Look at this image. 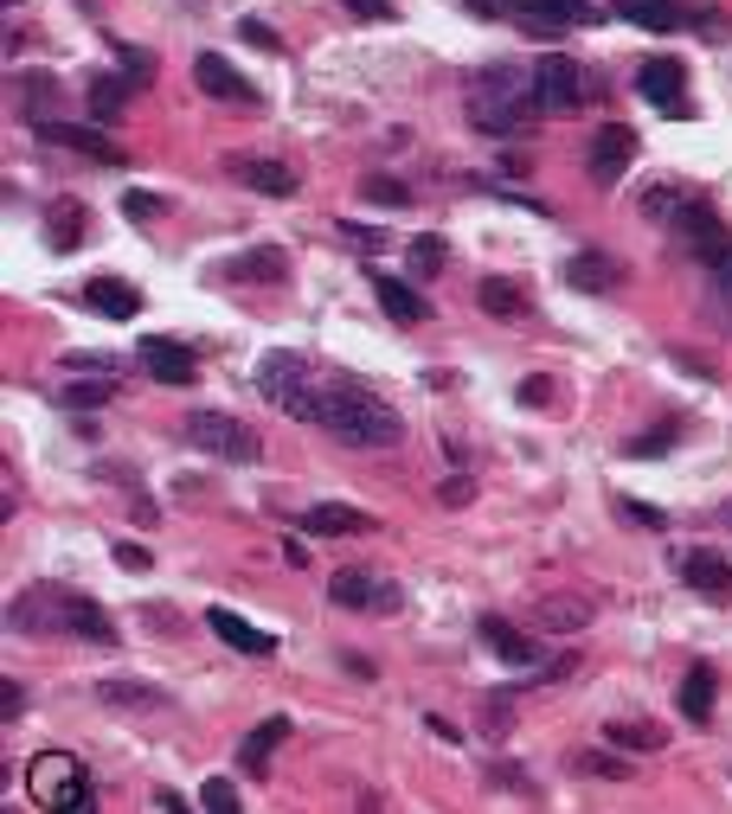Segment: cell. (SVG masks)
<instances>
[{
	"instance_id": "obj_1",
	"label": "cell",
	"mask_w": 732,
	"mask_h": 814,
	"mask_svg": "<svg viewBox=\"0 0 732 814\" xmlns=\"http://www.w3.org/2000/svg\"><path fill=\"white\" fill-rule=\"evenodd\" d=\"M315 423H321L335 443H348V449H399V436H405V417L386 405L373 385L341 379V372L321 379V392H315Z\"/></svg>"
},
{
	"instance_id": "obj_25",
	"label": "cell",
	"mask_w": 732,
	"mask_h": 814,
	"mask_svg": "<svg viewBox=\"0 0 732 814\" xmlns=\"http://www.w3.org/2000/svg\"><path fill=\"white\" fill-rule=\"evenodd\" d=\"M373 295H379V308L392 315V321H405V328H418L431 308H425V295L412 289V282H399V276H379L373 270Z\"/></svg>"
},
{
	"instance_id": "obj_45",
	"label": "cell",
	"mask_w": 732,
	"mask_h": 814,
	"mask_svg": "<svg viewBox=\"0 0 732 814\" xmlns=\"http://www.w3.org/2000/svg\"><path fill=\"white\" fill-rule=\"evenodd\" d=\"M687 20H694V26H701L707 39H727V33H732V26H727V13H720V7H694Z\"/></svg>"
},
{
	"instance_id": "obj_14",
	"label": "cell",
	"mask_w": 732,
	"mask_h": 814,
	"mask_svg": "<svg viewBox=\"0 0 732 814\" xmlns=\"http://www.w3.org/2000/svg\"><path fill=\"white\" fill-rule=\"evenodd\" d=\"M39 141L72 148V154H90V161H103V167H123V148L103 136V129H84V123H39Z\"/></svg>"
},
{
	"instance_id": "obj_38",
	"label": "cell",
	"mask_w": 732,
	"mask_h": 814,
	"mask_svg": "<svg viewBox=\"0 0 732 814\" xmlns=\"http://www.w3.org/2000/svg\"><path fill=\"white\" fill-rule=\"evenodd\" d=\"M681 205H687V193H674V187H649V193H643V212H649V218H674Z\"/></svg>"
},
{
	"instance_id": "obj_19",
	"label": "cell",
	"mask_w": 732,
	"mask_h": 814,
	"mask_svg": "<svg viewBox=\"0 0 732 814\" xmlns=\"http://www.w3.org/2000/svg\"><path fill=\"white\" fill-rule=\"evenodd\" d=\"M219 276H225V282H283V276H290V257H283L277 244H257V251L225 257Z\"/></svg>"
},
{
	"instance_id": "obj_17",
	"label": "cell",
	"mask_w": 732,
	"mask_h": 814,
	"mask_svg": "<svg viewBox=\"0 0 732 814\" xmlns=\"http://www.w3.org/2000/svg\"><path fill=\"white\" fill-rule=\"evenodd\" d=\"M636 90H643L656 110L674 116V110H681V97H687V71L674 65V59H643V65H636Z\"/></svg>"
},
{
	"instance_id": "obj_11",
	"label": "cell",
	"mask_w": 732,
	"mask_h": 814,
	"mask_svg": "<svg viewBox=\"0 0 732 814\" xmlns=\"http://www.w3.org/2000/svg\"><path fill=\"white\" fill-rule=\"evenodd\" d=\"M630 161H636V136H630L623 123H604V129L591 136V180H597V187H617Z\"/></svg>"
},
{
	"instance_id": "obj_22",
	"label": "cell",
	"mask_w": 732,
	"mask_h": 814,
	"mask_svg": "<svg viewBox=\"0 0 732 814\" xmlns=\"http://www.w3.org/2000/svg\"><path fill=\"white\" fill-rule=\"evenodd\" d=\"M206 628L219 635L225 648H238V654H277V635H264V628H251L244 615H231V610H206Z\"/></svg>"
},
{
	"instance_id": "obj_49",
	"label": "cell",
	"mask_w": 732,
	"mask_h": 814,
	"mask_svg": "<svg viewBox=\"0 0 732 814\" xmlns=\"http://www.w3.org/2000/svg\"><path fill=\"white\" fill-rule=\"evenodd\" d=\"M116 564H123V571H148L154 558H148V545H129V539H116Z\"/></svg>"
},
{
	"instance_id": "obj_18",
	"label": "cell",
	"mask_w": 732,
	"mask_h": 814,
	"mask_svg": "<svg viewBox=\"0 0 732 814\" xmlns=\"http://www.w3.org/2000/svg\"><path fill=\"white\" fill-rule=\"evenodd\" d=\"M379 520L361 513V507H341V500H321V507H308L302 513V533H315V539H348V533H373Z\"/></svg>"
},
{
	"instance_id": "obj_41",
	"label": "cell",
	"mask_w": 732,
	"mask_h": 814,
	"mask_svg": "<svg viewBox=\"0 0 732 814\" xmlns=\"http://www.w3.org/2000/svg\"><path fill=\"white\" fill-rule=\"evenodd\" d=\"M238 39H244V46H257V52H283V39H277L264 20H238Z\"/></svg>"
},
{
	"instance_id": "obj_32",
	"label": "cell",
	"mask_w": 732,
	"mask_h": 814,
	"mask_svg": "<svg viewBox=\"0 0 732 814\" xmlns=\"http://www.w3.org/2000/svg\"><path fill=\"white\" fill-rule=\"evenodd\" d=\"M476 302H482L489 315H502V321H520V315H527V295L514 289L508 276H482V282H476Z\"/></svg>"
},
{
	"instance_id": "obj_6",
	"label": "cell",
	"mask_w": 732,
	"mask_h": 814,
	"mask_svg": "<svg viewBox=\"0 0 732 814\" xmlns=\"http://www.w3.org/2000/svg\"><path fill=\"white\" fill-rule=\"evenodd\" d=\"M508 13L520 20V33H533V39H559V33H579V26L604 20L597 0H508Z\"/></svg>"
},
{
	"instance_id": "obj_48",
	"label": "cell",
	"mask_w": 732,
	"mask_h": 814,
	"mask_svg": "<svg viewBox=\"0 0 732 814\" xmlns=\"http://www.w3.org/2000/svg\"><path fill=\"white\" fill-rule=\"evenodd\" d=\"M26 712V692H20V679H0V718H20Z\"/></svg>"
},
{
	"instance_id": "obj_52",
	"label": "cell",
	"mask_w": 732,
	"mask_h": 814,
	"mask_svg": "<svg viewBox=\"0 0 732 814\" xmlns=\"http://www.w3.org/2000/svg\"><path fill=\"white\" fill-rule=\"evenodd\" d=\"M469 494H476V481H469V475H450V481H443V500H450V507H463Z\"/></svg>"
},
{
	"instance_id": "obj_35",
	"label": "cell",
	"mask_w": 732,
	"mask_h": 814,
	"mask_svg": "<svg viewBox=\"0 0 732 814\" xmlns=\"http://www.w3.org/2000/svg\"><path fill=\"white\" fill-rule=\"evenodd\" d=\"M610 745H623V750H661V745H668V732L649 725V718H636V725H630V718H617V725H610Z\"/></svg>"
},
{
	"instance_id": "obj_5",
	"label": "cell",
	"mask_w": 732,
	"mask_h": 814,
	"mask_svg": "<svg viewBox=\"0 0 732 814\" xmlns=\"http://www.w3.org/2000/svg\"><path fill=\"white\" fill-rule=\"evenodd\" d=\"M187 443L206 449V456H219V462H257L264 456L257 430L244 417H225V410H193L187 417Z\"/></svg>"
},
{
	"instance_id": "obj_15",
	"label": "cell",
	"mask_w": 732,
	"mask_h": 814,
	"mask_svg": "<svg viewBox=\"0 0 732 814\" xmlns=\"http://www.w3.org/2000/svg\"><path fill=\"white\" fill-rule=\"evenodd\" d=\"M193 84H200L206 97H219V103H244V110L257 103V90H251V77H238V71L225 65L219 52H200V59H193Z\"/></svg>"
},
{
	"instance_id": "obj_27",
	"label": "cell",
	"mask_w": 732,
	"mask_h": 814,
	"mask_svg": "<svg viewBox=\"0 0 732 814\" xmlns=\"http://www.w3.org/2000/svg\"><path fill=\"white\" fill-rule=\"evenodd\" d=\"M231 174H238L251 193H270V200L295 193V167H283V161H231Z\"/></svg>"
},
{
	"instance_id": "obj_46",
	"label": "cell",
	"mask_w": 732,
	"mask_h": 814,
	"mask_svg": "<svg viewBox=\"0 0 732 814\" xmlns=\"http://www.w3.org/2000/svg\"><path fill=\"white\" fill-rule=\"evenodd\" d=\"M65 372H103V379H116V359H103V353H72Z\"/></svg>"
},
{
	"instance_id": "obj_34",
	"label": "cell",
	"mask_w": 732,
	"mask_h": 814,
	"mask_svg": "<svg viewBox=\"0 0 732 814\" xmlns=\"http://www.w3.org/2000/svg\"><path fill=\"white\" fill-rule=\"evenodd\" d=\"M46 238H52V251H72L77 238H84V212L72 200L52 205V218H46Z\"/></svg>"
},
{
	"instance_id": "obj_55",
	"label": "cell",
	"mask_w": 732,
	"mask_h": 814,
	"mask_svg": "<svg viewBox=\"0 0 732 814\" xmlns=\"http://www.w3.org/2000/svg\"><path fill=\"white\" fill-rule=\"evenodd\" d=\"M727 520H732V507H727Z\"/></svg>"
},
{
	"instance_id": "obj_29",
	"label": "cell",
	"mask_w": 732,
	"mask_h": 814,
	"mask_svg": "<svg viewBox=\"0 0 732 814\" xmlns=\"http://www.w3.org/2000/svg\"><path fill=\"white\" fill-rule=\"evenodd\" d=\"M283 738H290V718H264V725L238 745V763H244L251 776H264V770H270V750L283 745Z\"/></svg>"
},
{
	"instance_id": "obj_23",
	"label": "cell",
	"mask_w": 732,
	"mask_h": 814,
	"mask_svg": "<svg viewBox=\"0 0 732 814\" xmlns=\"http://www.w3.org/2000/svg\"><path fill=\"white\" fill-rule=\"evenodd\" d=\"M97 699L123 712H167V686H148V679H97Z\"/></svg>"
},
{
	"instance_id": "obj_44",
	"label": "cell",
	"mask_w": 732,
	"mask_h": 814,
	"mask_svg": "<svg viewBox=\"0 0 732 814\" xmlns=\"http://www.w3.org/2000/svg\"><path fill=\"white\" fill-rule=\"evenodd\" d=\"M123 71H129V84L142 90V84H154V59L148 52H136V46H123Z\"/></svg>"
},
{
	"instance_id": "obj_50",
	"label": "cell",
	"mask_w": 732,
	"mask_h": 814,
	"mask_svg": "<svg viewBox=\"0 0 732 814\" xmlns=\"http://www.w3.org/2000/svg\"><path fill=\"white\" fill-rule=\"evenodd\" d=\"M617 513H623V520H636V526H661V513L649 507V500H617Z\"/></svg>"
},
{
	"instance_id": "obj_47",
	"label": "cell",
	"mask_w": 732,
	"mask_h": 814,
	"mask_svg": "<svg viewBox=\"0 0 732 814\" xmlns=\"http://www.w3.org/2000/svg\"><path fill=\"white\" fill-rule=\"evenodd\" d=\"M123 212H129V218H161V200H154V193H123Z\"/></svg>"
},
{
	"instance_id": "obj_10",
	"label": "cell",
	"mask_w": 732,
	"mask_h": 814,
	"mask_svg": "<svg viewBox=\"0 0 732 814\" xmlns=\"http://www.w3.org/2000/svg\"><path fill=\"white\" fill-rule=\"evenodd\" d=\"M7 628L13 635H59L65 628V590H20L7 603Z\"/></svg>"
},
{
	"instance_id": "obj_4",
	"label": "cell",
	"mask_w": 732,
	"mask_h": 814,
	"mask_svg": "<svg viewBox=\"0 0 732 814\" xmlns=\"http://www.w3.org/2000/svg\"><path fill=\"white\" fill-rule=\"evenodd\" d=\"M257 392L277 410H290L302 423H315V392H321V372L302 359V353H264L257 359Z\"/></svg>"
},
{
	"instance_id": "obj_37",
	"label": "cell",
	"mask_w": 732,
	"mask_h": 814,
	"mask_svg": "<svg viewBox=\"0 0 732 814\" xmlns=\"http://www.w3.org/2000/svg\"><path fill=\"white\" fill-rule=\"evenodd\" d=\"M443 270V238H412V276H438Z\"/></svg>"
},
{
	"instance_id": "obj_21",
	"label": "cell",
	"mask_w": 732,
	"mask_h": 814,
	"mask_svg": "<svg viewBox=\"0 0 732 814\" xmlns=\"http://www.w3.org/2000/svg\"><path fill=\"white\" fill-rule=\"evenodd\" d=\"M84 302H90L97 315H110V321L142 315V295H136V282H123V276H90V282H84Z\"/></svg>"
},
{
	"instance_id": "obj_42",
	"label": "cell",
	"mask_w": 732,
	"mask_h": 814,
	"mask_svg": "<svg viewBox=\"0 0 732 814\" xmlns=\"http://www.w3.org/2000/svg\"><path fill=\"white\" fill-rule=\"evenodd\" d=\"M579 770H591V776H610V783H623V776H630V763H617V756H604V750H585V756H579Z\"/></svg>"
},
{
	"instance_id": "obj_16",
	"label": "cell",
	"mask_w": 732,
	"mask_h": 814,
	"mask_svg": "<svg viewBox=\"0 0 732 814\" xmlns=\"http://www.w3.org/2000/svg\"><path fill=\"white\" fill-rule=\"evenodd\" d=\"M476 635H482V648H495L508 667H540V661H546V654H540V641H533V635H520V628L502 622V615H482V622H476Z\"/></svg>"
},
{
	"instance_id": "obj_8",
	"label": "cell",
	"mask_w": 732,
	"mask_h": 814,
	"mask_svg": "<svg viewBox=\"0 0 732 814\" xmlns=\"http://www.w3.org/2000/svg\"><path fill=\"white\" fill-rule=\"evenodd\" d=\"M674 231H681L687 257H701L707 270H714V264H727V257H732V231L720 225V218H714V205L687 200L681 212H674Z\"/></svg>"
},
{
	"instance_id": "obj_26",
	"label": "cell",
	"mask_w": 732,
	"mask_h": 814,
	"mask_svg": "<svg viewBox=\"0 0 732 814\" xmlns=\"http://www.w3.org/2000/svg\"><path fill=\"white\" fill-rule=\"evenodd\" d=\"M623 20H636L643 33H681L687 26V7L681 0H617Z\"/></svg>"
},
{
	"instance_id": "obj_39",
	"label": "cell",
	"mask_w": 732,
	"mask_h": 814,
	"mask_svg": "<svg viewBox=\"0 0 732 814\" xmlns=\"http://www.w3.org/2000/svg\"><path fill=\"white\" fill-rule=\"evenodd\" d=\"M200 802H206V809H213V814H238V789H231L225 776H213V783L200 789Z\"/></svg>"
},
{
	"instance_id": "obj_36",
	"label": "cell",
	"mask_w": 732,
	"mask_h": 814,
	"mask_svg": "<svg viewBox=\"0 0 732 814\" xmlns=\"http://www.w3.org/2000/svg\"><path fill=\"white\" fill-rule=\"evenodd\" d=\"M361 200H373V205H412V193H405L399 180H386V174H366V180H361Z\"/></svg>"
},
{
	"instance_id": "obj_20",
	"label": "cell",
	"mask_w": 732,
	"mask_h": 814,
	"mask_svg": "<svg viewBox=\"0 0 732 814\" xmlns=\"http://www.w3.org/2000/svg\"><path fill=\"white\" fill-rule=\"evenodd\" d=\"M566 282L585 289V295H610V289H623V264H617L610 251H579V257L566 264Z\"/></svg>"
},
{
	"instance_id": "obj_40",
	"label": "cell",
	"mask_w": 732,
	"mask_h": 814,
	"mask_svg": "<svg viewBox=\"0 0 732 814\" xmlns=\"http://www.w3.org/2000/svg\"><path fill=\"white\" fill-rule=\"evenodd\" d=\"M514 699L508 692H489V718H482V725H489V738H508L514 732V712H508Z\"/></svg>"
},
{
	"instance_id": "obj_24",
	"label": "cell",
	"mask_w": 732,
	"mask_h": 814,
	"mask_svg": "<svg viewBox=\"0 0 732 814\" xmlns=\"http://www.w3.org/2000/svg\"><path fill=\"white\" fill-rule=\"evenodd\" d=\"M65 635H84V641L110 648V641H116V622H110L103 603H90V597H72V590H65Z\"/></svg>"
},
{
	"instance_id": "obj_54",
	"label": "cell",
	"mask_w": 732,
	"mask_h": 814,
	"mask_svg": "<svg viewBox=\"0 0 732 814\" xmlns=\"http://www.w3.org/2000/svg\"><path fill=\"white\" fill-rule=\"evenodd\" d=\"M463 7L482 13V20H502V13H508V0H463Z\"/></svg>"
},
{
	"instance_id": "obj_28",
	"label": "cell",
	"mask_w": 732,
	"mask_h": 814,
	"mask_svg": "<svg viewBox=\"0 0 732 814\" xmlns=\"http://www.w3.org/2000/svg\"><path fill=\"white\" fill-rule=\"evenodd\" d=\"M585 622H591V603H585V597H546V603H533V628L572 635V628H585Z\"/></svg>"
},
{
	"instance_id": "obj_53",
	"label": "cell",
	"mask_w": 732,
	"mask_h": 814,
	"mask_svg": "<svg viewBox=\"0 0 732 814\" xmlns=\"http://www.w3.org/2000/svg\"><path fill=\"white\" fill-rule=\"evenodd\" d=\"M546 398H553V385H546V379H527V385H520V405H546Z\"/></svg>"
},
{
	"instance_id": "obj_12",
	"label": "cell",
	"mask_w": 732,
	"mask_h": 814,
	"mask_svg": "<svg viewBox=\"0 0 732 814\" xmlns=\"http://www.w3.org/2000/svg\"><path fill=\"white\" fill-rule=\"evenodd\" d=\"M674 571H681V584L701 590V597H727L732 590V558L707 551V545H687V551L674 558Z\"/></svg>"
},
{
	"instance_id": "obj_30",
	"label": "cell",
	"mask_w": 732,
	"mask_h": 814,
	"mask_svg": "<svg viewBox=\"0 0 732 814\" xmlns=\"http://www.w3.org/2000/svg\"><path fill=\"white\" fill-rule=\"evenodd\" d=\"M129 90H136L129 77H110V71H103V77H90V123H97V129H103V123H116V116H123V103H129Z\"/></svg>"
},
{
	"instance_id": "obj_2",
	"label": "cell",
	"mask_w": 732,
	"mask_h": 814,
	"mask_svg": "<svg viewBox=\"0 0 732 814\" xmlns=\"http://www.w3.org/2000/svg\"><path fill=\"white\" fill-rule=\"evenodd\" d=\"M533 116H546L540 110V90H533V65H489L476 84H469V123L482 129V136H527L533 129Z\"/></svg>"
},
{
	"instance_id": "obj_3",
	"label": "cell",
	"mask_w": 732,
	"mask_h": 814,
	"mask_svg": "<svg viewBox=\"0 0 732 814\" xmlns=\"http://www.w3.org/2000/svg\"><path fill=\"white\" fill-rule=\"evenodd\" d=\"M26 796L46 814H84L90 809V770L65 750H39L33 770H26Z\"/></svg>"
},
{
	"instance_id": "obj_43",
	"label": "cell",
	"mask_w": 732,
	"mask_h": 814,
	"mask_svg": "<svg viewBox=\"0 0 732 814\" xmlns=\"http://www.w3.org/2000/svg\"><path fill=\"white\" fill-rule=\"evenodd\" d=\"M674 436H681V423H661V430H649V436H636V443H630V456H661Z\"/></svg>"
},
{
	"instance_id": "obj_13",
	"label": "cell",
	"mask_w": 732,
	"mask_h": 814,
	"mask_svg": "<svg viewBox=\"0 0 732 814\" xmlns=\"http://www.w3.org/2000/svg\"><path fill=\"white\" fill-rule=\"evenodd\" d=\"M136 353H142L148 379H161V385H193V372H200V366H193V353H187L180 340H167V334H148Z\"/></svg>"
},
{
	"instance_id": "obj_51",
	"label": "cell",
	"mask_w": 732,
	"mask_h": 814,
	"mask_svg": "<svg viewBox=\"0 0 732 814\" xmlns=\"http://www.w3.org/2000/svg\"><path fill=\"white\" fill-rule=\"evenodd\" d=\"M354 20H392V0H341Z\"/></svg>"
},
{
	"instance_id": "obj_9",
	"label": "cell",
	"mask_w": 732,
	"mask_h": 814,
	"mask_svg": "<svg viewBox=\"0 0 732 814\" xmlns=\"http://www.w3.org/2000/svg\"><path fill=\"white\" fill-rule=\"evenodd\" d=\"M328 597L341 603V610H366V615H386V610H399V590L386 584V577H373V571H335L328 577Z\"/></svg>"
},
{
	"instance_id": "obj_31",
	"label": "cell",
	"mask_w": 732,
	"mask_h": 814,
	"mask_svg": "<svg viewBox=\"0 0 732 814\" xmlns=\"http://www.w3.org/2000/svg\"><path fill=\"white\" fill-rule=\"evenodd\" d=\"M681 712H687L694 725H707V718H714V667H707V661H694L687 679H681Z\"/></svg>"
},
{
	"instance_id": "obj_7",
	"label": "cell",
	"mask_w": 732,
	"mask_h": 814,
	"mask_svg": "<svg viewBox=\"0 0 732 814\" xmlns=\"http://www.w3.org/2000/svg\"><path fill=\"white\" fill-rule=\"evenodd\" d=\"M533 90H540L546 116H566V110L585 103V65L566 59V52H546V59H533Z\"/></svg>"
},
{
	"instance_id": "obj_33",
	"label": "cell",
	"mask_w": 732,
	"mask_h": 814,
	"mask_svg": "<svg viewBox=\"0 0 732 814\" xmlns=\"http://www.w3.org/2000/svg\"><path fill=\"white\" fill-rule=\"evenodd\" d=\"M116 398V379H103V372H90V379H72L65 385V405L72 410H103Z\"/></svg>"
}]
</instances>
